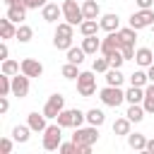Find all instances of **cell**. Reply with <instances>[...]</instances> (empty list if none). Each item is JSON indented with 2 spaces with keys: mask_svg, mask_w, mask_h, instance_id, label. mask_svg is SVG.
<instances>
[{
  "mask_svg": "<svg viewBox=\"0 0 154 154\" xmlns=\"http://www.w3.org/2000/svg\"><path fill=\"white\" fill-rule=\"evenodd\" d=\"M99 29H101V24L96 19H84L79 24V34L82 36H94V34H99Z\"/></svg>",
  "mask_w": 154,
  "mask_h": 154,
  "instance_id": "f546056e",
  "label": "cell"
},
{
  "mask_svg": "<svg viewBox=\"0 0 154 154\" xmlns=\"http://www.w3.org/2000/svg\"><path fill=\"white\" fill-rule=\"evenodd\" d=\"M82 48H84L87 55H96V53H101V38L96 34L94 36H84L82 38Z\"/></svg>",
  "mask_w": 154,
  "mask_h": 154,
  "instance_id": "ac0fdd59",
  "label": "cell"
},
{
  "mask_svg": "<svg viewBox=\"0 0 154 154\" xmlns=\"http://www.w3.org/2000/svg\"><path fill=\"white\" fill-rule=\"evenodd\" d=\"M99 24H101V29L103 31H118L120 29V17L116 14V12H108V14H101L99 17Z\"/></svg>",
  "mask_w": 154,
  "mask_h": 154,
  "instance_id": "4fadbf2b",
  "label": "cell"
},
{
  "mask_svg": "<svg viewBox=\"0 0 154 154\" xmlns=\"http://www.w3.org/2000/svg\"><path fill=\"white\" fill-rule=\"evenodd\" d=\"M0 72H5V75H17V72H22V63H17V60L7 58V60H2Z\"/></svg>",
  "mask_w": 154,
  "mask_h": 154,
  "instance_id": "d6a6232c",
  "label": "cell"
},
{
  "mask_svg": "<svg viewBox=\"0 0 154 154\" xmlns=\"http://www.w3.org/2000/svg\"><path fill=\"white\" fill-rule=\"evenodd\" d=\"M19 43H29L34 38V29L29 24H17V36H14Z\"/></svg>",
  "mask_w": 154,
  "mask_h": 154,
  "instance_id": "4dcf8cb0",
  "label": "cell"
},
{
  "mask_svg": "<svg viewBox=\"0 0 154 154\" xmlns=\"http://www.w3.org/2000/svg\"><path fill=\"white\" fill-rule=\"evenodd\" d=\"M118 48H120V41H118V34L116 31H111L106 38H101V55H111Z\"/></svg>",
  "mask_w": 154,
  "mask_h": 154,
  "instance_id": "9a60e30c",
  "label": "cell"
},
{
  "mask_svg": "<svg viewBox=\"0 0 154 154\" xmlns=\"http://www.w3.org/2000/svg\"><path fill=\"white\" fill-rule=\"evenodd\" d=\"M135 5L140 10H154V0H135Z\"/></svg>",
  "mask_w": 154,
  "mask_h": 154,
  "instance_id": "7bdbcfd3",
  "label": "cell"
},
{
  "mask_svg": "<svg viewBox=\"0 0 154 154\" xmlns=\"http://www.w3.org/2000/svg\"><path fill=\"white\" fill-rule=\"evenodd\" d=\"M135 63L140 65V67H149L152 63H154V51L152 48H147V46H142V48H137L135 51Z\"/></svg>",
  "mask_w": 154,
  "mask_h": 154,
  "instance_id": "2e32d148",
  "label": "cell"
},
{
  "mask_svg": "<svg viewBox=\"0 0 154 154\" xmlns=\"http://www.w3.org/2000/svg\"><path fill=\"white\" fill-rule=\"evenodd\" d=\"M128 147L135 149V152H144V147H147V137H144L142 132H130V135H128Z\"/></svg>",
  "mask_w": 154,
  "mask_h": 154,
  "instance_id": "d4e9b609",
  "label": "cell"
},
{
  "mask_svg": "<svg viewBox=\"0 0 154 154\" xmlns=\"http://www.w3.org/2000/svg\"><path fill=\"white\" fill-rule=\"evenodd\" d=\"M7 17H10L14 24H24V19H26V5H24V2L7 5Z\"/></svg>",
  "mask_w": 154,
  "mask_h": 154,
  "instance_id": "5bb4252c",
  "label": "cell"
},
{
  "mask_svg": "<svg viewBox=\"0 0 154 154\" xmlns=\"http://www.w3.org/2000/svg\"><path fill=\"white\" fill-rule=\"evenodd\" d=\"M72 38H75V24H70V22H58V24H55V34H53V46H55L58 51H67L70 46H75Z\"/></svg>",
  "mask_w": 154,
  "mask_h": 154,
  "instance_id": "6da1fadb",
  "label": "cell"
},
{
  "mask_svg": "<svg viewBox=\"0 0 154 154\" xmlns=\"http://www.w3.org/2000/svg\"><path fill=\"white\" fill-rule=\"evenodd\" d=\"M46 120H48V118L43 116V111H41V113H36V111H34V113H29V116H26V123H29V128H31L34 132H43V130L48 128V123H46Z\"/></svg>",
  "mask_w": 154,
  "mask_h": 154,
  "instance_id": "e0dca14e",
  "label": "cell"
},
{
  "mask_svg": "<svg viewBox=\"0 0 154 154\" xmlns=\"http://www.w3.org/2000/svg\"><path fill=\"white\" fill-rule=\"evenodd\" d=\"M125 116H128L132 123H142V120H144V116H147V111H144V106H142V103H130V106H128V111H125Z\"/></svg>",
  "mask_w": 154,
  "mask_h": 154,
  "instance_id": "603a6c76",
  "label": "cell"
},
{
  "mask_svg": "<svg viewBox=\"0 0 154 154\" xmlns=\"http://www.w3.org/2000/svg\"><path fill=\"white\" fill-rule=\"evenodd\" d=\"M5 5H17V2H24V0H2Z\"/></svg>",
  "mask_w": 154,
  "mask_h": 154,
  "instance_id": "681fc988",
  "label": "cell"
},
{
  "mask_svg": "<svg viewBox=\"0 0 154 154\" xmlns=\"http://www.w3.org/2000/svg\"><path fill=\"white\" fill-rule=\"evenodd\" d=\"M72 142H77V144H96V142H99V128H96V125L75 128Z\"/></svg>",
  "mask_w": 154,
  "mask_h": 154,
  "instance_id": "52a82bcc",
  "label": "cell"
},
{
  "mask_svg": "<svg viewBox=\"0 0 154 154\" xmlns=\"http://www.w3.org/2000/svg\"><path fill=\"white\" fill-rule=\"evenodd\" d=\"M125 101H128V103H142V101H144V87L130 84V87L125 89Z\"/></svg>",
  "mask_w": 154,
  "mask_h": 154,
  "instance_id": "44dd1931",
  "label": "cell"
},
{
  "mask_svg": "<svg viewBox=\"0 0 154 154\" xmlns=\"http://www.w3.org/2000/svg\"><path fill=\"white\" fill-rule=\"evenodd\" d=\"M130 125H132V120L128 118V116H123V118H116L113 120V135H130L132 130H130Z\"/></svg>",
  "mask_w": 154,
  "mask_h": 154,
  "instance_id": "cb8c5ba5",
  "label": "cell"
},
{
  "mask_svg": "<svg viewBox=\"0 0 154 154\" xmlns=\"http://www.w3.org/2000/svg\"><path fill=\"white\" fill-rule=\"evenodd\" d=\"M82 12H84V19H99L101 17V7L96 0H82Z\"/></svg>",
  "mask_w": 154,
  "mask_h": 154,
  "instance_id": "d6986e66",
  "label": "cell"
},
{
  "mask_svg": "<svg viewBox=\"0 0 154 154\" xmlns=\"http://www.w3.org/2000/svg\"><path fill=\"white\" fill-rule=\"evenodd\" d=\"M0 34H2V41H7V38H14V36H17V26H14V22H12L7 14L0 19Z\"/></svg>",
  "mask_w": 154,
  "mask_h": 154,
  "instance_id": "ffe728a7",
  "label": "cell"
},
{
  "mask_svg": "<svg viewBox=\"0 0 154 154\" xmlns=\"http://www.w3.org/2000/svg\"><path fill=\"white\" fill-rule=\"evenodd\" d=\"M154 24V10H137V12H132L130 14V26L132 29H147V26H152Z\"/></svg>",
  "mask_w": 154,
  "mask_h": 154,
  "instance_id": "9c48e42d",
  "label": "cell"
},
{
  "mask_svg": "<svg viewBox=\"0 0 154 154\" xmlns=\"http://www.w3.org/2000/svg\"><path fill=\"white\" fill-rule=\"evenodd\" d=\"M108 67H111V60H108V55L94 58V63H91V70H94V72H106Z\"/></svg>",
  "mask_w": 154,
  "mask_h": 154,
  "instance_id": "d590c367",
  "label": "cell"
},
{
  "mask_svg": "<svg viewBox=\"0 0 154 154\" xmlns=\"http://www.w3.org/2000/svg\"><path fill=\"white\" fill-rule=\"evenodd\" d=\"M34 130L29 128V123L26 125H14L12 128V137H14V142H19V144H24V142H29V135H31Z\"/></svg>",
  "mask_w": 154,
  "mask_h": 154,
  "instance_id": "83f0119b",
  "label": "cell"
},
{
  "mask_svg": "<svg viewBox=\"0 0 154 154\" xmlns=\"http://www.w3.org/2000/svg\"><path fill=\"white\" fill-rule=\"evenodd\" d=\"M60 111H65V96L63 94H51L48 101L43 103V116L46 118H58Z\"/></svg>",
  "mask_w": 154,
  "mask_h": 154,
  "instance_id": "ba28073f",
  "label": "cell"
},
{
  "mask_svg": "<svg viewBox=\"0 0 154 154\" xmlns=\"http://www.w3.org/2000/svg\"><path fill=\"white\" fill-rule=\"evenodd\" d=\"M149 29H152V34H154V24H152V26H149Z\"/></svg>",
  "mask_w": 154,
  "mask_h": 154,
  "instance_id": "f907efd6",
  "label": "cell"
},
{
  "mask_svg": "<svg viewBox=\"0 0 154 154\" xmlns=\"http://www.w3.org/2000/svg\"><path fill=\"white\" fill-rule=\"evenodd\" d=\"M58 152H60V154H79V144L70 140V142H63V144L58 147Z\"/></svg>",
  "mask_w": 154,
  "mask_h": 154,
  "instance_id": "8d00e7d4",
  "label": "cell"
},
{
  "mask_svg": "<svg viewBox=\"0 0 154 154\" xmlns=\"http://www.w3.org/2000/svg\"><path fill=\"white\" fill-rule=\"evenodd\" d=\"M29 79H31V77H26L24 72H17V75H12V96H17V99H24V96L29 94Z\"/></svg>",
  "mask_w": 154,
  "mask_h": 154,
  "instance_id": "30bf717a",
  "label": "cell"
},
{
  "mask_svg": "<svg viewBox=\"0 0 154 154\" xmlns=\"http://www.w3.org/2000/svg\"><path fill=\"white\" fill-rule=\"evenodd\" d=\"M130 84H135V87H147V84H149L147 70H144V67H142V70H135V72L130 75Z\"/></svg>",
  "mask_w": 154,
  "mask_h": 154,
  "instance_id": "1f68e13d",
  "label": "cell"
},
{
  "mask_svg": "<svg viewBox=\"0 0 154 154\" xmlns=\"http://www.w3.org/2000/svg\"><path fill=\"white\" fill-rule=\"evenodd\" d=\"M142 106H144V111H147V113H154V96H147V94H144Z\"/></svg>",
  "mask_w": 154,
  "mask_h": 154,
  "instance_id": "b9f144b4",
  "label": "cell"
},
{
  "mask_svg": "<svg viewBox=\"0 0 154 154\" xmlns=\"http://www.w3.org/2000/svg\"><path fill=\"white\" fill-rule=\"evenodd\" d=\"M48 0H24V5H26V10H38V7H43Z\"/></svg>",
  "mask_w": 154,
  "mask_h": 154,
  "instance_id": "60d3db41",
  "label": "cell"
},
{
  "mask_svg": "<svg viewBox=\"0 0 154 154\" xmlns=\"http://www.w3.org/2000/svg\"><path fill=\"white\" fill-rule=\"evenodd\" d=\"M84 120H87V113L79 111V108H65V111H60L58 118H55V123L63 125V128H82Z\"/></svg>",
  "mask_w": 154,
  "mask_h": 154,
  "instance_id": "3957f363",
  "label": "cell"
},
{
  "mask_svg": "<svg viewBox=\"0 0 154 154\" xmlns=\"http://www.w3.org/2000/svg\"><path fill=\"white\" fill-rule=\"evenodd\" d=\"M10 58V48H7V43L2 41V46H0V60H7Z\"/></svg>",
  "mask_w": 154,
  "mask_h": 154,
  "instance_id": "f6af8a7d",
  "label": "cell"
},
{
  "mask_svg": "<svg viewBox=\"0 0 154 154\" xmlns=\"http://www.w3.org/2000/svg\"><path fill=\"white\" fill-rule=\"evenodd\" d=\"M87 123L101 128V125L106 123V113H103L101 108H89V111H87Z\"/></svg>",
  "mask_w": 154,
  "mask_h": 154,
  "instance_id": "f1b7e54d",
  "label": "cell"
},
{
  "mask_svg": "<svg viewBox=\"0 0 154 154\" xmlns=\"http://www.w3.org/2000/svg\"><path fill=\"white\" fill-rule=\"evenodd\" d=\"M108 60H111V67H123V63H125V58H123L120 48H118L116 53H111V55H108Z\"/></svg>",
  "mask_w": 154,
  "mask_h": 154,
  "instance_id": "74e56055",
  "label": "cell"
},
{
  "mask_svg": "<svg viewBox=\"0 0 154 154\" xmlns=\"http://www.w3.org/2000/svg\"><path fill=\"white\" fill-rule=\"evenodd\" d=\"M94 75H96L94 70L79 72V77H77V91H79V96L89 99V96L96 94V77H94Z\"/></svg>",
  "mask_w": 154,
  "mask_h": 154,
  "instance_id": "5b68a950",
  "label": "cell"
},
{
  "mask_svg": "<svg viewBox=\"0 0 154 154\" xmlns=\"http://www.w3.org/2000/svg\"><path fill=\"white\" fill-rule=\"evenodd\" d=\"M116 34H118L120 46H123V43H132V46H135V41H137V29H132L130 24H128V26H123V29H118Z\"/></svg>",
  "mask_w": 154,
  "mask_h": 154,
  "instance_id": "7402d4cb",
  "label": "cell"
},
{
  "mask_svg": "<svg viewBox=\"0 0 154 154\" xmlns=\"http://www.w3.org/2000/svg\"><path fill=\"white\" fill-rule=\"evenodd\" d=\"M7 111H10V101H7V96H0V113L5 116Z\"/></svg>",
  "mask_w": 154,
  "mask_h": 154,
  "instance_id": "ee69618b",
  "label": "cell"
},
{
  "mask_svg": "<svg viewBox=\"0 0 154 154\" xmlns=\"http://www.w3.org/2000/svg\"><path fill=\"white\" fill-rule=\"evenodd\" d=\"M41 135H43L41 147H43L46 152H58V147L63 144V125L53 123V125H48V128H46Z\"/></svg>",
  "mask_w": 154,
  "mask_h": 154,
  "instance_id": "7a4b0ae2",
  "label": "cell"
},
{
  "mask_svg": "<svg viewBox=\"0 0 154 154\" xmlns=\"http://www.w3.org/2000/svg\"><path fill=\"white\" fill-rule=\"evenodd\" d=\"M22 72L26 77H41L43 75V65L36 60V58H24L22 60Z\"/></svg>",
  "mask_w": 154,
  "mask_h": 154,
  "instance_id": "7c38bea8",
  "label": "cell"
},
{
  "mask_svg": "<svg viewBox=\"0 0 154 154\" xmlns=\"http://www.w3.org/2000/svg\"><path fill=\"white\" fill-rule=\"evenodd\" d=\"M103 75H106V84H111V87H120L123 79H125V75L120 72V67H108Z\"/></svg>",
  "mask_w": 154,
  "mask_h": 154,
  "instance_id": "4316f807",
  "label": "cell"
},
{
  "mask_svg": "<svg viewBox=\"0 0 154 154\" xmlns=\"http://www.w3.org/2000/svg\"><path fill=\"white\" fill-rule=\"evenodd\" d=\"M63 19L79 26L84 22V12H82V5H77V0H65L63 2Z\"/></svg>",
  "mask_w": 154,
  "mask_h": 154,
  "instance_id": "8992f818",
  "label": "cell"
},
{
  "mask_svg": "<svg viewBox=\"0 0 154 154\" xmlns=\"http://www.w3.org/2000/svg\"><path fill=\"white\" fill-rule=\"evenodd\" d=\"M65 55H67V63H75V65H82L84 63V48L82 46H70L67 51H65Z\"/></svg>",
  "mask_w": 154,
  "mask_h": 154,
  "instance_id": "484cf974",
  "label": "cell"
},
{
  "mask_svg": "<svg viewBox=\"0 0 154 154\" xmlns=\"http://www.w3.org/2000/svg\"><path fill=\"white\" fill-rule=\"evenodd\" d=\"M12 147H14V137L10 140V137H2L0 140V152L2 154H12Z\"/></svg>",
  "mask_w": 154,
  "mask_h": 154,
  "instance_id": "ab89813d",
  "label": "cell"
},
{
  "mask_svg": "<svg viewBox=\"0 0 154 154\" xmlns=\"http://www.w3.org/2000/svg\"><path fill=\"white\" fill-rule=\"evenodd\" d=\"M147 75H149V82H154V63L147 67Z\"/></svg>",
  "mask_w": 154,
  "mask_h": 154,
  "instance_id": "c3c4849f",
  "label": "cell"
},
{
  "mask_svg": "<svg viewBox=\"0 0 154 154\" xmlns=\"http://www.w3.org/2000/svg\"><path fill=\"white\" fill-rule=\"evenodd\" d=\"M120 53H123L125 60H135V46L132 43H123L120 46Z\"/></svg>",
  "mask_w": 154,
  "mask_h": 154,
  "instance_id": "f35d334b",
  "label": "cell"
},
{
  "mask_svg": "<svg viewBox=\"0 0 154 154\" xmlns=\"http://www.w3.org/2000/svg\"><path fill=\"white\" fill-rule=\"evenodd\" d=\"M91 147L94 144H79V154H91Z\"/></svg>",
  "mask_w": 154,
  "mask_h": 154,
  "instance_id": "bcb514c9",
  "label": "cell"
},
{
  "mask_svg": "<svg viewBox=\"0 0 154 154\" xmlns=\"http://www.w3.org/2000/svg\"><path fill=\"white\" fill-rule=\"evenodd\" d=\"M41 17H43V22H48V24H58V19L63 17V5H58V2H46V5L41 7Z\"/></svg>",
  "mask_w": 154,
  "mask_h": 154,
  "instance_id": "8fae6325",
  "label": "cell"
},
{
  "mask_svg": "<svg viewBox=\"0 0 154 154\" xmlns=\"http://www.w3.org/2000/svg\"><path fill=\"white\" fill-rule=\"evenodd\" d=\"M12 94V75L0 72V96H10Z\"/></svg>",
  "mask_w": 154,
  "mask_h": 154,
  "instance_id": "836d02e7",
  "label": "cell"
},
{
  "mask_svg": "<svg viewBox=\"0 0 154 154\" xmlns=\"http://www.w3.org/2000/svg\"><path fill=\"white\" fill-rule=\"evenodd\" d=\"M60 72H63L65 79H77V77H79V65H75V63H65Z\"/></svg>",
  "mask_w": 154,
  "mask_h": 154,
  "instance_id": "e575fe53",
  "label": "cell"
},
{
  "mask_svg": "<svg viewBox=\"0 0 154 154\" xmlns=\"http://www.w3.org/2000/svg\"><path fill=\"white\" fill-rule=\"evenodd\" d=\"M99 99H101V103H103V106L118 108V106L125 101V91H123L120 87H111V84H106V87L99 91Z\"/></svg>",
  "mask_w": 154,
  "mask_h": 154,
  "instance_id": "277c9868",
  "label": "cell"
},
{
  "mask_svg": "<svg viewBox=\"0 0 154 154\" xmlns=\"http://www.w3.org/2000/svg\"><path fill=\"white\" fill-rule=\"evenodd\" d=\"M144 152H149V154H154V140H147V147H144Z\"/></svg>",
  "mask_w": 154,
  "mask_h": 154,
  "instance_id": "7dc6e473",
  "label": "cell"
}]
</instances>
